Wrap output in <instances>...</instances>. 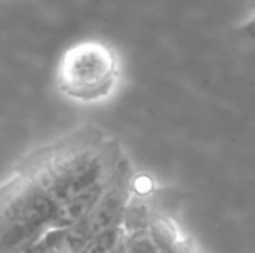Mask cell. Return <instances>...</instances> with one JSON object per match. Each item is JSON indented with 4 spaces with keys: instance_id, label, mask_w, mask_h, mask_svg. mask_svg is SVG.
Returning <instances> with one entry per match:
<instances>
[{
    "instance_id": "7a4b0ae2",
    "label": "cell",
    "mask_w": 255,
    "mask_h": 253,
    "mask_svg": "<svg viewBox=\"0 0 255 253\" xmlns=\"http://www.w3.org/2000/svg\"><path fill=\"white\" fill-rule=\"evenodd\" d=\"M57 203L28 176L13 173L1 186L0 253H21L49 230Z\"/></svg>"
},
{
    "instance_id": "3957f363",
    "label": "cell",
    "mask_w": 255,
    "mask_h": 253,
    "mask_svg": "<svg viewBox=\"0 0 255 253\" xmlns=\"http://www.w3.org/2000/svg\"><path fill=\"white\" fill-rule=\"evenodd\" d=\"M118 76L115 51L99 40L70 46L58 66V86L70 98L94 101L106 97Z\"/></svg>"
},
{
    "instance_id": "30bf717a",
    "label": "cell",
    "mask_w": 255,
    "mask_h": 253,
    "mask_svg": "<svg viewBox=\"0 0 255 253\" xmlns=\"http://www.w3.org/2000/svg\"><path fill=\"white\" fill-rule=\"evenodd\" d=\"M124 246L128 253H158L160 249L154 243L148 231L127 234L124 239Z\"/></svg>"
},
{
    "instance_id": "8992f818",
    "label": "cell",
    "mask_w": 255,
    "mask_h": 253,
    "mask_svg": "<svg viewBox=\"0 0 255 253\" xmlns=\"http://www.w3.org/2000/svg\"><path fill=\"white\" fill-rule=\"evenodd\" d=\"M148 233L160 251H170L182 240L176 224L163 215L152 213Z\"/></svg>"
},
{
    "instance_id": "52a82bcc",
    "label": "cell",
    "mask_w": 255,
    "mask_h": 253,
    "mask_svg": "<svg viewBox=\"0 0 255 253\" xmlns=\"http://www.w3.org/2000/svg\"><path fill=\"white\" fill-rule=\"evenodd\" d=\"M151 219H152V212L148 209L143 198L137 195L131 197L127 206L126 215H124V221H123V227L126 233L133 234V233L148 231Z\"/></svg>"
},
{
    "instance_id": "4fadbf2b",
    "label": "cell",
    "mask_w": 255,
    "mask_h": 253,
    "mask_svg": "<svg viewBox=\"0 0 255 253\" xmlns=\"http://www.w3.org/2000/svg\"><path fill=\"white\" fill-rule=\"evenodd\" d=\"M254 4H255V0H254Z\"/></svg>"
},
{
    "instance_id": "7c38bea8",
    "label": "cell",
    "mask_w": 255,
    "mask_h": 253,
    "mask_svg": "<svg viewBox=\"0 0 255 253\" xmlns=\"http://www.w3.org/2000/svg\"><path fill=\"white\" fill-rule=\"evenodd\" d=\"M112 253H128L127 252V249H126V246H124V242H123V243H121V245H120Z\"/></svg>"
},
{
    "instance_id": "8fae6325",
    "label": "cell",
    "mask_w": 255,
    "mask_h": 253,
    "mask_svg": "<svg viewBox=\"0 0 255 253\" xmlns=\"http://www.w3.org/2000/svg\"><path fill=\"white\" fill-rule=\"evenodd\" d=\"M238 31H239V34H242V36H245V37H250V39H254L255 40V15L248 21V22H245L244 25H241V27L238 28Z\"/></svg>"
},
{
    "instance_id": "6da1fadb",
    "label": "cell",
    "mask_w": 255,
    "mask_h": 253,
    "mask_svg": "<svg viewBox=\"0 0 255 253\" xmlns=\"http://www.w3.org/2000/svg\"><path fill=\"white\" fill-rule=\"evenodd\" d=\"M126 155L117 140L85 127L27 157L16 173L33 179L57 204L112 180Z\"/></svg>"
},
{
    "instance_id": "9c48e42d",
    "label": "cell",
    "mask_w": 255,
    "mask_h": 253,
    "mask_svg": "<svg viewBox=\"0 0 255 253\" xmlns=\"http://www.w3.org/2000/svg\"><path fill=\"white\" fill-rule=\"evenodd\" d=\"M66 230H49L39 242L21 253H57L63 251Z\"/></svg>"
},
{
    "instance_id": "ba28073f",
    "label": "cell",
    "mask_w": 255,
    "mask_h": 253,
    "mask_svg": "<svg viewBox=\"0 0 255 253\" xmlns=\"http://www.w3.org/2000/svg\"><path fill=\"white\" fill-rule=\"evenodd\" d=\"M127 233L123 225L111 228L96 236L81 253H112L126 239Z\"/></svg>"
},
{
    "instance_id": "5b68a950",
    "label": "cell",
    "mask_w": 255,
    "mask_h": 253,
    "mask_svg": "<svg viewBox=\"0 0 255 253\" xmlns=\"http://www.w3.org/2000/svg\"><path fill=\"white\" fill-rule=\"evenodd\" d=\"M109 183L100 185L85 194H81V195L63 203V204H58L54 219H52V224H51V230H69V228L75 227L76 224H79L81 221H84L93 212V209L97 206V203L103 197Z\"/></svg>"
},
{
    "instance_id": "277c9868",
    "label": "cell",
    "mask_w": 255,
    "mask_h": 253,
    "mask_svg": "<svg viewBox=\"0 0 255 253\" xmlns=\"http://www.w3.org/2000/svg\"><path fill=\"white\" fill-rule=\"evenodd\" d=\"M133 169L124 157L93 212L75 227L66 230L63 252L81 253L100 233L123 225L127 206L133 197Z\"/></svg>"
}]
</instances>
